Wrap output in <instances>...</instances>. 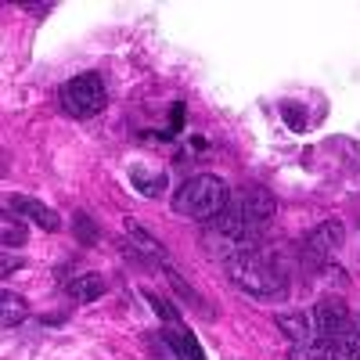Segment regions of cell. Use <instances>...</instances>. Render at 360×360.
<instances>
[{"label": "cell", "mask_w": 360, "mask_h": 360, "mask_svg": "<svg viewBox=\"0 0 360 360\" xmlns=\"http://www.w3.org/2000/svg\"><path fill=\"white\" fill-rule=\"evenodd\" d=\"M314 328H317V339L328 342V349H332L342 335L353 332L356 324H353V317H349L342 299H321L317 310H314Z\"/></svg>", "instance_id": "obj_4"}, {"label": "cell", "mask_w": 360, "mask_h": 360, "mask_svg": "<svg viewBox=\"0 0 360 360\" xmlns=\"http://www.w3.org/2000/svg\"><path fill=\"white\" fill-rule=\"evenodd\" d=\"M278 328L288 335V342H310L317 339V328L310 314H278Z\"/></svg>", "instance_id": "obj_7"}, {"label": "cell", "mask_w": 360, "mask_h": 360, "mask_svg": "<svg viewBox=\"0 0 360 360\" xmlns=\"http://www.w3.org/2000/svg\"><path fill=\"white\" fill-rule=\"evenodd\" d=\"M0 321H4V328H15L18 321H25V299L15 292L0 295Z\"/></svg>", "instance_id": "obj_12"}, {"label": "cell", "mask_w": 360, "mask_h": 360, "mask_svg": "<svg viewBox=\"0 0 360 360\" xmlns=\"http://www.w3.org/2000/svg\"><path fill=\"white\" fill-rule=\"evenodd\" d=\"M76 224H79V238H83V242L90 245V242H94V227H90V220L79 213V217H76Z\"/></svg>", "instance_id": "obj_18"}, {"label": "cell", "mask_w": 360, "mask_h": 360, "mask_svg": "<svg viewBox=\"0 0 360 360\" xmlns=\"http://www.w3.org/2000/svg\"><path fill=\"white\" fill-rule=\"evenodd\" d=\"M11 213L33 220V224L44 227V231H58V227H62V217H58L51 205H44V202H37V198H25V195L11 198Z\"/></svg>", "instance_id": "obj_6"}, {"label": "cell", "mask_w": 360, "mask_h": 360, "mask_svg": "<svg viewBox=\"0 0 360 360\" xmlns=\"http://www.w3.org/2000/svg\"><path fill=\"white\" fill-rule=\"evenodd\" d=\"M123 231H127L130 245H134L137 252H144L148 259H159V263H166V249H162V242H159V238H152V234H148L141 224L127 220V224H123Z\"/></svg>", "instance_id": "obj_8"}, {"label": "cell", "mask_w": 360, "mask_h": 360, "mask_svg": "<svg viewBox=\"0 0 360 360\" xmlns=\"http://www.w3.org/2000/svg\"><path fill=\"white\" fill-rule=\"evenodd\" d=\"M342 245H346V227H342L339 220H324V224H317V227L310 231L303 252H307L310 263H328Z\"/></svg>", "instance_id": "obj_5"}, {"label": "cell", "mask_w": 360, "mask_h": 360, "mask_svg": "<svg viewBox=\"0 0 360 360\" xmlns=\"http://www.w3.org/2000/svg\"><path fill=\"white\" fill-rule=\"evenodd\" d=\"M144 299L152 303V310H155L166 324H180V310H176V307H169V299H162V295H155V292H144Z\"/></svg>", "instance_id": "obj_16"}, {"label": "cell", "mask_w": 360, "mask_h": 360, "mask_svg": "<svg viewBox=\"0 0 360 360\" xmlns=\"http://www.w3.org/2000/svg\"><path fill=\"white\" fill-rule=\"evenodd\" d=\"M285 119L292 123V130H303V127H307V115H299L292 105H285Z\"/></svg>", "instance_id": "obj_17"}, {"label": "cell", "mask_w": 360, "mask_h": 360, "mask_svg": "<svg viewBox=\"0 0 360 360\" xmlns=\"http://www.w3.org/2000/svg\"><path fill=\"white\" fill-rule=\"evenodd\" d=\"M335 360H360V328H353L349 335H342L335 346H332Z\"/></svg>", "instance_id": "obj_14"}, {"label": "cell", "mask_w": 360, "mask_h": 360, "mask_svg": "<svg viewBox=\"0 0 360 360\" xmlns=\"http://www.w3.org/2000/svg\"><path fill=\"white\" fill-rule=\"evenodd\" d=\"M166 342L176 349L180 360H205V353H202V346H198V339L191 332H180V328H176V332L166 335Z\"/></svg>", "instance_id": "obj_10"}, {"label": "cell", "mask_w": 360, "mask_h": 360, "mask_svg": "<svg viewBox=\"0 0 360 360\" xmlns=\"http://www.w3.org/2000/svg\"><path fill=\"white\" fill-rule=\"evenodd\" d=\"M58 101H62V108L76 119H90L98 115L105 105H108V90L101 83V76L94 72H83V76H72L69 83H62V90H58Z\"/></svg>", "instance_id": "obj_3"}, {"label": "cell", "mask_w": 360, "mask_h": 360, "mask_svg": "<svg viewBox=\"0 0 360 360\" xmlns=\"http://www.w3.org/2000/svg\"><path fill=\"white\" fill-rule=\"evenodd\" d=\"M0 231H4V249L25 245V227L18 224V217H4V220H0Z\"/></svg>", "instance_id": "obj_15"}, {"label": "cell", "mask_w": 360, "mask_h": 360, "mask_svg": "<svg viewBox=\"0 0 360 360\" xmlns=\"http://www.w3.org/2000/svg\"><path fill=\"white\" fill-rule=\"evenodd\" d=\"M101 292H105L101 274H79V278L69 281V295L76 303H94V299H101Z\"/></svg>", "instance_id": "obj_9"}, {"label": "cell", "mask_w": 360, "mask_h": 360, "mask_svg": "<svg viewBox=\"0 0 360 360\" xmlns=\"http://www.w3.org/2000/svg\"><path fill=\"white\" fill-rule=\"evenodd\" d=\"M130 184H134L144 198H159V195H166V173H152V176H144L141 169H130Z\"/></svg>", "instance_id": "obj_11"}, {"label": "cell", "mask_w": 360, "mask_h": 360, "mask_svg": "<svg viewBox=\"0 0 360 360\" xmlns=\"http://www.w3.org/2000/svg\"><path fill=\"white\" fill-rule=\"evenodd\" d=\"M227 274H231V281H234L238 288L249 292V295H256V299H274V295L285 292L281 270L270 263V259H263L256 249L231 256V259H227Z\"/></svg>", "instance_id": "obj_2"}, {"label": "cell", "mask_w": 360, "mask_h": 360, "mask_svg": "<svg viewBox=\"0 0 360 360\" xmlns=\"http://www.w3.org/2000/svg\"><path fill=\"white\" fill-rule=\"evenodd\" d=\"M288 360H328V342H321V339L292 342L288 346Z\"/></svg>", "instance_id": "obj_13"}, {"label": "cell", "mask_w": 360, "mask_h": 360, "mask_svg": "<svg viewBox=\"0 0 360 360\" xmlns=\"http://www.w3.org/2000/svg\"><path fill=\"white\" fill-rule=\"evenodd\" d=\"M180 127H184V105L176 101V105H173V123H169V134H176Z\"/></svg>", "instance_id": "obj_19"}, {"label": "cell", "mask_w": 360, "mask_h": 360, "mask_svg": "<svg viewBox=\"0 0 360 360\" xmlns=\"http://www.w3.org/2000/svg\"><path fill=\"white\" fill-rule=\"evenodd\" d=\"M227 202H231V188L217 173H198V176L184 180L173 195L176 217H188V220H198V224L217 220L227 209Z\"/></svg>", "instance_id": "obj_1"}]
</instances>
